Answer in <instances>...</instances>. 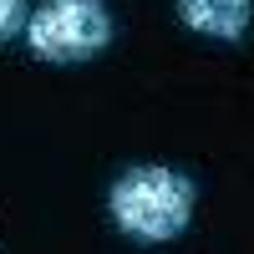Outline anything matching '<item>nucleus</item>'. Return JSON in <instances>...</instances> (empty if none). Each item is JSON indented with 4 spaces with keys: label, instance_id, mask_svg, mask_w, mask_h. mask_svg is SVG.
<instances>
[{
    "label": "nucleus",
    "instance_id": "2",
    "mask_svg": "<svg viewBox=\"0 0 254 254\" xmlns=\"http://www.w3.org/2000/svg\"><path fill=\"white\" fill-rule=\"evenodd\" d=\"M112 10L102 0H41L26 20V41L41 61L71 66V61H92L112 46Z\"/></svg>",
    "mask_w": 254,
    "mask_h": 254
},
{
    "label": "nucleus",
    "instance_id": "4",
    "mask_svg": "<svg viewBox=\"0 0 254 254\" xmlns=\"http://www.w3.org/2000/svg\"><path fill=\"white\" fill-rule=\"evenodd\" d=\"M26 20H31L26 0H0V41H10L15 31H26Z\"/></svg>",
    "mask_w": 254,
    "mask_h": 254
},
{
    "label": "nucleus",
    "instance_id": "3",
    "mask_svg": "<svg viewBox=\"0 0 254 254\" xmlns=\"http://www.w3.org/2000/svg\"><path fill=\"white\" fill-rule=\"evenodd\" d=\"M178 15L188 31L214 36V41H244L254 0H178Z\"/></svg>",
    "mask_w": 254,
    "mask_h": 254
},
{
    "label": "nucleus",
    "instance_id": "1",
    "mask_svg": "<svg viewBox=\"0 0 254 254\" xmlns=\"http://www.w3.org/2000/svg\"><path fill=\"white\" fill-rule=\"evenodd\" d=\"M193 208H198V183L188 173H178V168H163V163L122 168L112 193H107L112 224L137 244L178 239L188 229V219H193Z\"/></svg>",
    "mask_w": 254,
    "mask_h": 254
}]
</instances>
